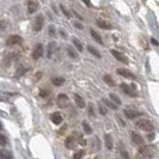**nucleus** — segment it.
<instances>
[{"mask_svg":"<svg viewBox=\"0 0 159 159\" xmlns=\"http://www.w3.org/2000/svg\"><path fill=\"white\" fill-rule=\"evenodd\" d=\"M116 72H117V74L125 77V78H127V79H133V80L136 79V75L133 72L129 71V70H126V68H117Z\"/></svg>","mask_w":159,"mask_h":159,"instance_id":"obj_5","label":"nucleus"},{"mask_svg":"<svg viewBox=\"0 0 159 159\" xmlns=\"http://www.w3.org/2000/svg\"><path fill=\"white\" fill-rule=\"evenodd\" d=\"M43 53H44V48H43V46L41 43H39V44L35 46L34 50H32V57L35 60H39L40 57L43 56Z\"/></svg>","mask_w":159,"mask_h":159,"instance_id":"obj_4","label":"nucleus"},{"mask_svg":"<svg viewBox=\"0 0 159 159\" xmlns=\"http://www.w3.org/2000/svg\"><path fill=\"white\" fill-rule=\"evenodd\" d=\"M72 43L74 44V47L78 49V52H83V49H84V48H83V44H81V42H80L78 39H73V40H72Z\"/></svg>","mask_w":159,"mask_h":159,"instance_id":"obj_25","label":"nucleus"},{"mask_svg":"<svg viewBox=\"0 0 159 159\" xmlns=\"http://www.w3.org/2000/svg\"><path fill=\"white\" fill-rule=\"evenodd\" d=\"M88 50L92 54L93 56H96V57H98V59H101L102 57V55H101V53L96 49L95 47H92V46H88Z\"/></svg>","mask_w":159,"mask_h":159,"instance_id":"obj_22","label":"nucleus"},{"mask_svg":"<svg viewBox=\"0 0 159 159\" xmlns=\"http://www.w3.org/2000/svg\"><path fill=\"white\" fill-rule=\"evenodd\" d=\"M81 1H83L86 6H89V7H90V6H92V4H91V1H90V0H81Z\"/></svg>","mask_w":159,"mask_h":159,"instance_id":"obj_36","label":"nucleus"},{"mask_svg":"<svg viewBox=\"0 0 159 159\" xmlns=\"http://www.w3.org/2000/svg\"><path fill=\"white\" fill-rule=\"evenodd\" d=\"M60 8H61V11L64 12V15H66V17H67V18H70V17H71V15H70V12H68V11L66 10V7H65L64 5H60Z\"/></svg>","mask_w":159,"mask_h":159,"instance_id":"obj_33","label":"nucleus"},{"mask_svg":"<svg viewBox=\"0 0 159 159\" xmlns=\"http://www.w3.org/2000/svg\"><path fill=\"white\" fill-rule=\"evenodd\" d=\"M28 71L25 67H24L23 65H20V66H18V68H17L16 71V78H19V77H22L25 72Z\"/></svg>","mask_w":159,"mask_h":159,"instance_id":"obj_23","label":"nucleus"},{"mask_svg":"<svg viewBox=\"0 0 159 159\" xmlns=\"http://www.w3.org/2000/svg\"><path fill=\"white\" fill-rule=\"evenodd\" d=\"M99 112L103 115V116H105L108 112H107V109L104 108V105H102V104H99Z\"/></svg>","mask_w":159,"mask_h":159,"instance_id":"obj_34","label":"nucleus"},{"mask_svg":"<svg viewBox=\"0 0 159 159\" xmlns=\"http://www.w3.org/2000/svg\"><path fill=\"white\" fill-rule=\"evenodd\" d=\"M12 153L7 150H0V159H12Z\"/></svg>","mask_w":159,"mask_h":159,"instance_id":"obj_19","label":"nucleus"},{"mask_svg":"<svg viewBox=\"0 0 159 159\" xmlns=\"http://www.w3.org/2000/svg\"><path fill=\"white\" fill-rule=\"evenodd\" d=\"M65 145H66V147H67L68 150L74 148V146H75V140H74V138H73V136H68V138L66 139V141H65Z\"/></svg>","mask_w":159,"mask_h":159,"instance_id":"obj_18","label":"nucleus"},{"mask_svg":"<svg viewBox=\"0 0 159 159\" xmlns=\"http://www.w3.org/2000/svg\"><path fill=\"white\" fill-rule=\"evenodd\" d=\"M103 103L105 104L107 107H109L110 109H112V110H116V109H117V107L112 103L111 101H109V99H107V98H103Z\"/></svg>","mask_w":159,"mask_h":159,"instance_id":"obj_26","label":"nucleus"},{"mask_svg":"<svg viewBox=\"0 0 159 159\" xmlns=\"http://www.w3.org/2000/svg\"><path fill=\"white\" fill-rule=\"evenodd\" d=\"M104 141H105V146L108 150H112V138L109 134L104 135Z\"/></svg>","mask_w":159,"mask_h":159,"instance_id":"obj_20","label":"nucleus"},{"mask_svg":"<svg viewBox=\"0 0 159 159\" xmlns=\"http://www.w3.org/2000/svg\"><path fill=\"white\" fill-rule=\"evenodd\" d=\"M110 53H111L112 56H115V59H116V60L122 61L123 64H128L127 57L125 56V54H122L121 52H119V50H115V49H111V50H110Z\"/></svg>","mask_w":159,"mask_h":159,"instance_id":"obj_8","label":"nucleus"},{"mask_svg":"<svg viewBox=\"0 0 159 159\" xmlns=\"http://www.w3.org/2000/svg\"><path fill=\"white\" fill-rule=\"evenodd\" d=\"M121 153L123 154V157H125V159H129V157H128V154H127V152H126V151H122Z\"/></svg>","mask_w":159,"mask_h":159,"instance_id":"obj_38","label":"nucleus"},{"mask_svg":"<svg viewBox=\"0 0 159 159\" xmlns=\"http://www.w3.org/2000/svg\"><path fill=\"white\" fill-rule=\"evenodd\" d=\"M81 126H83V129H84V132H85V134H89V135H90V134L92 133V128L90 127V125H89V123H88V122H86V121H84Z\"/></svg>","mask_w":159,"mask_h":159,"instance_id":"obj_24","label":"nucleus"},{"mask_svg":"<svg viewBox=\"0 0 159 159\" xmlns=\"http://www.w3.org/2000/svg\"><path fill=\"white\" fill-rule=\"evenodd\" d=\"M90 34H91L92 39H93L98 44H103V40H102V37H101V35H99L98 32L95 31L93 29H91V30H90Z\"/></svg>","mask_w":159,"mask_h":159,"instance_id":"obj_13","label":"nucleus"},{"mask_svg":"<svg viewBox=\"0 0 159 159\" xmlns=\"http://www.w3.org/2000/svg\"><path fill=\"white\" fill-rule=\"evenodd\" d=\"M67 54H68V56H71L72 59H77L78 57L77 53L74 52V49L72 47H67Z\"/></svg>","mask_w":159,"mask_h":159,"instance_id":"obj_28","label":"nucleus"},{"mask_svg":"<svg viewBox=\"0 0 159 159\" xmlns=\"http://www.w3.org/2000/svg\"><path fill=\"white\" fill-rule=\"evenodd\" d=\"M0 128H1V123H0Z\"/></svg>","mask_w":159,"mask_h":159,"instance_id":"obj_42","label":"nucleus"},{"mask_svg":"<svg viewBox=\"0 0 159 159\" xmlns=\"http://www.w3.org/2000/svg\"><path fill=\"white\" fill-rule=\"evenodd\" d=\"M93 114H95L93 107H92V105H90V107H89V115H90V116H93Z\"/></svg>","mask_w":159,"mask_h":159,"instance_id":"obj_35","label":"nucleus"},{"mask_svg":"<svg viewBox=\"0 0 159 159\" xmlns=\"http://www.w3.org/2000/svg\"><path fill=\"white\" fill-rule=\"evenodd\" d=\"M37 8H39V4L36 1H34V0L28 1V12L29 13H35L37 11Z\"/></svg>","mask_w":159,"mask_h":159,"instance_id":"obj_12","label":"nucleus"},{"mask_svg":"<svg viewBox=\"0 0 159 159\" xmlns=\"http://www.w3.org/2000/svg\"><path fill=\"white\" fill-rule=\"evenodd\" d=\"M97 25L99 26V28H102L104 30H110L112 29V25L109 22H107V20H104V19H97Z\"/></svg>","mask_w":159,"mask_h":159,"instance_id":"obj_11","label":"nucleus"},{"mask_svg":"<svg viewBox=\"0 0 159 159\" xmlns=\"http://www.w3.org/2000/svg\"><path fill=\"white\" fill-rule=\"evenodd\" d=\"M103 80H104V83H105L108 86H111V88H114V86H115V80L112 79V77L110 75V74H104Z\"/></svg>","mask_w":159,"mask_h":159,"instance_id":"obj_15","label":"nucleus"},{"mask_svg":"<svg viewBox=\"0 0 159 159\" xmlns=\"http://www.w3.org/2000/svg\"><path fill=\"white\" fill-rule=\"evenodd\" d=\"M125 115L127 116L128 119L133 120L135 119V117H138V116H140L141 114L138 111V110H134V109H125Z\"/></svg>","mask_w":159,"mask_h":159,"instance_id":"obj_9","label":"nucleus"},{"mask_svg":"<svg viewBox=\"0 0 159 159\" xmlns=\"http://www.w3.org/2000/svg\"><path fill=\"white\" fill-rule=\"evenodd\" d=\"M79 141H80V143H79L80 145H85V143H86V141H85V140H84L81 136H79Z\"/></svg>","mask_w":159,"mask_h":159,"instance_id":"obj_37","label":"nucleus"},{"mask_svg":"<svg viewBox=\"0 0 159 159\" xmlns=\"http://www.w3.org/2000/svg\"><path fill=\"white\" fill-rule=\"evenodd\" d=\"M54 48H55V42H50L49 46H48V57H49V59L53 56V50H54Z\"/></svg>","mask_w":159,"mask_h":159,"instance_id":"obj_27","label":"nucleus"},{"mask_svg":"<svg viewBox=\"0 0 159 159\" xmlns=\"http://www.w3.org/2000/svg\"><path fill=\"white\" fill-rule=\"evenodd\" d=\"M74 101H75V104H78L79 108H85L86 104H85V101H84V98L81 96L74 93Z\"/></svg>","mask_w":159,"mask_h":159,"instance_id":"obj_17","label":"nucleus"},{"mask_svg":"<svg viewBox=\"0 0 159 159\" xmlns=\"http://www.w3.org/2000/svg\"><path fill=\"white\" fill-rule=\"evenodd\" d=\"M136 127L139 128V129H141V130H143V132H152L154 129L153 123H152L150 120H146V119L138 121L136 122Z\"/></svg>","mask_w":159,"mask_h":159,"instance_id":"obj_1","label":"nucleus"},{"mask_svg":"<svg viewBox=\"0 0 159 159\" xmlns=\"http://www.w3.org/2000/svg\"><path fill=\"white\" fill-rule=\"evenodd\" d=\"M52 84L55 86H62L65 84V78L64 77H54V78H52Z\"/></svg>","mask_w":159,"mask_h":159,"instance_id":"obj_16","label":"nucleus"},{"mask_svg":"<svg viewBox=\"0 0 159 159\" xmlns=\"http://www.w3.org/2000/svg\"><path fill=\"white\" fill-rule=\"evenodd\" d=\"M42 1H46V0H42Z\"/></svg>","mask_w":159,"mask_h":159,"instance_id":"obj_43","label":"nucleus"},{"mask_svg":"<svg viewBox=\"0 0 159 159\" xmlns=\"http://www.w3.org/2000/svg\"><path fill=\"white\" fill-rule=\"evenodd\" d=\"M7 25H8V22L7 20H0V31H4L6 28H7Z\"/></svg>","mask_w":159,"mask_h":159,"instance_id":"obj_30","label":"nucleus"},{"mask_svg":"<svg viewBox=\"0 0 159 159\" xmlns=\"http://www.w3.org/2000/svg\"><path fill=\"white\" fill-rule=\"evenodd\" d=\"M49 35L52 37H55V26L54 25H50L49 26Z\"/></svg>","mask_w":159,"mask_h":159,"instance_id":"obj_32","label":"nucleus"},{"mask_svg":"<svg viewBox=\"0 0 159 159\" xmlns=\"http://www.w3.org/2000/svg\"><path fill=\"white\" fill-rule=\"evenodd\" d=\"M153 138H154V135H153V134H152V135H148V139H150V140H152Z\"/></svg>","mask_w":159,"mask_h":159,"instance_id":"obj_41","label":"nucleus"},{"mask_svg":"<svg viewBox=\"0 0 159 159\" xmlns=\"http://www.w3.org/2000/svg\"><path fill=\"white\" fill-rule=\"evenodd\" d=\"M7 145V138L0 133V146H6Z\"/></svg>","mask_w":159,"mask_h":159,"instance_id":"obj_29","label":"nucleus"},{"mask_svg":"<svg viewBox=\"0 0 159 159\" xmlns=\"http://www.w3.org/2000/svg\"><path fill=\"white\" fill-rule=\"evenodd\" d=\"M50 121L54 123V125H60L62 123V116L60 112H53L50 115Z\"/></svg>","mask_w":159,"mask_h":159,"instance_id":"obj_10","label":"nucleus"},{"mask_svg":"<svg viewBox=\"0 0 159 159\" xmlns=\"http://www.w3.org/2000/svg\"><path fill=\"white\" fill-rule=\"evenodd\" d=\"M84 154H85V152L83 151V150H80V151H78L77 153H74V154H73V158H74V159H80L83 156H84Z\"/></svg>","mask_w":159,"mask_h":159,"instance_id":"obj_31","label":"nucleus"},{"mask_svg":"<svg viewBox=\"0 0 159 159\" xmlns=\"http://www.w3.org/2000/svg\"><path fill=\"white\" fill-rule=\"evenodd\" d=\"M96 159H98V158H96Z\"/></svg>","mask_w":159,"mask_h":159,"instance_id":"obj_44","label":"nucleus"},{"mask_svg":"<svg viewBox=\"0 0 159 159\" xmlns=\"http://www.w3.org/2000/svg\"><path fill=\"white\" fill-rule=\"evenodd\" d=\"M132 140L136 143V145H143V138L140 134H138V133H132Z\"/></svg>","mask_w":159,"mask_h":159,"instance_id":"obj_14","label":"nucleus"},{"mask_svg":"<svg viewBox=\"0 0 159 159\" xmlns=\"http://www.w3.org/2000/svg\"><path fill=\"white\" fill-rule=\"evenodd\" d=\"M74 25H75V26H78V29H83L81 24H79V23H74Z\"/></svg>","mask_w":159,"mask_h":159,"instance_id":"obj_40","label":"nucleus"},{"mask_svg":"<svg viewBox=\"0 0 159 159\" xmlns=\"http://www.w3.org/2000/svg\"><path fill=\"white\" fill-rule=\"evenodd\" d=\"M151 42H152V43H153V44H154V46H156V47L158 46V42H157V41L154 40V39H151Z\"/></svg>","mask_w":159,"mask_h":159,"instance_id":"obj_39","label":"nucleus"},{"mask_svg":"<svg viewBox=\"0 0 159 159\" xmlns=\"http://www.w3.org/2000/svg\"><path fill=\"white\" fill-rule=\"evenodd\" d=\"M109 98H110V101H111L112 103L115 104L116 107H119V105H121V99H120L117 96L115 95V93H109Z\"/></svg>","mask_w":159,"mask_h":159,"instance_id":"obj_21","label":"nucleus"},{"mask_svg":"<svg viewBox=\"0 0 159 159\" xmlns=\"http://www.w3.org/2000/svg\"><path fill=\"white\" fill-rule=\"evenodd\" d=\"M56 103L60 108H65L68 105V97L65 95V93H60L56 98Z\"/></svg>","mask_w":159,"mask_h":159,"instance_id":"obj_7","label":"nucleus"},{"mask_svg":"<svg viewBox=\"0 0 159 159\" xmlns=\"http://www.w3.org/2000/svg\"><path fill=\"white\" fill-rule=\"evenodd\" d=\"M43 25H44V18L42 15H39L35 18V22H34V31L40 32L43 28Z\"/></svg>","mask_w":159,"mask_h":159,"instance_id":"obj_3","label":"nucleus"},{"mask_svg":"<svg viewBox=\"0 0 159 159\" xmlns=\"http://www.w3.org/2000/svg\"><path fill=\"white\" fill-rule=\"evenodd\" d=\"M121 90L126 93L127 96H129V97H135L136 96V86L135 85H128V84H126V83H122L121 84Z\"/></svg>","mask_w":159,"mask_h":159,"instance_id":"obj_2","label":"nucleus"},{"mask_svg":"<svg viewBox=\"0 0 159 159\" xmlns=\"http://www.w3.org/2000/svg\"><path fill=\"white\" fill-rule=\"evenodd\" d=\"M22 37L20 36H18V35H11V36H8L7 40H6V44L7 46H16V44H19V43H22Z\"/></svg>","mask_w":159,"mask_h":159,"instance_id":"obj_6","label":"nucleus"}]
</instances>
